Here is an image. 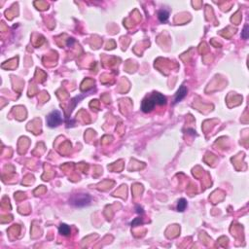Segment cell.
Returning <instances> with one entry per match:
<instances>
[{"instance_id": "obj_1", "label": "cell", "mask_w": 249, "mask_h": 249, "mask_svg": "<svg viewBox=\"0 0 249 249\" xmlns=\"http://www.w3.org/2000/svg\"><path fill=\"white\" fill-rule=\"evenodd\" d=\"M92 202V198L91 196H89L88 194H76L73 195L69 203L75 207H85L88 206Z\"/></svg>"}, {"instance_id": "obj_2", "label": "cell", "mask_w": 249, "mask_h": 249, "mask_svg": "<svg viewBox=\"0 0 249 249\" xmlns=\"http://www.w3.org/2000/svg\"><path fill=\"white\" fill-rule=\"evenodd\" d=\"M62 123V113L57 110L51 112L47 117V125L50 127H56Z\"/></svg>"}, {"instance_id": "obj_3", "label": "cell", "mask_w": 249, "mask_h": 249, "mask_svg": "<svg viewBox=\"0 0 249 249\" xmlns=\"http://www.w3.org/2000/svg\"><path fill=\"white\" fill-rule=\"evenodd\" d=\"M156 105H157V103L155 101L153 95H150L149 97L143 99L142 104H141V109H142V111L144 113H149V112H151L153 110Z\"/></svg>"}, {"instance_id": "obj_4", "label": "cell", "mask_w": 249, "mask_h": 249, "mask_svg": "<svg viewBox=\"0 0 249 249\" xmlns=\"http://www.w3.org/2000/svg\"><path fill=\"white\" fill-rule=\"evenodd\" d=\"M187 95V88L185 86H181L179 88V89L177 91V93L175 94V96H174V100H173V103L176 104L178 103L179 101H181L182 99Z\"/></svg>"}, {"instance_id": "obj_5", "label": "cell", "mask_w": 249, "mask_h": 249, "mask_svg": "<svg viewBox=\"0 0 249 249\" xmlns=\"http://www.w3.org/2000/svg\"><path fill=\"white\" fill-rule=\"evenodd\" d=\"M152 95H153V97L155 99L157 105H165L166 103V98L162 94H160V93H154V94H152Z\"/></svg>"}, {"instance_id": "obj_6", "label": "cell", "mask_w": 249, "mask_h": 249, "mask_svg": "<svg viewBox=\"0 0 249 249\" xmlns=\"http://www.w3.org/2000/svg\"><path fill=\"white\" fill-rule=\"evenodd\" d=\"M168 17H169V12L167 10H165V9L160 10L158 13V19L161 23H165L168 19Z\"/></svg>"}, {"instance_id": "obj_7", "label": "cell", "mask_w": 249, "mask_h": 249, "mask_svg": "<svg viewBox=\"0 0 249 249\" xmlns=\"http://www.w3.org/2000/svg\"><path fill=\"white\" fill-rule=\"evenodd\" d=\"M58 232L61 235H64V236H68L70 235V227L66 224H62L61 226L58 227Z\"/></svg>"}, {"instance_id": "obj_8", "label": "cell", "mask_w": 249, "mask_h": 249, "mask_svg": "<svg viewBox=\"0 0 249 249\" xmlns=\"http://www.w3.org/2000/svg\"><path fill=\"white\" fill-rule=\"evenodd\" d=\"M187 207V201L185 198H180V200L178 201V203H177V210L178 211H184L185 208Z\"/></svg>"}, {"instance_id": "obj_9", "label": "cell", "mask_w": 249, "mask_h": 249, "mask_svg": "<svg viewBox=\"0 0 249 249\" xmlns=\"http://www.w3.org/2000/svg\"><path fill=\"white\" fill-rule=\"evenodd\" d=\"M248 25L246 24L245 26H244V28H243V30H242V32H241V37L243 38V39H247L248 38Z\"/></svg>"}, {"instance_id": "obj_10", "label": "cell", "mask_w": 249, "mask_h": 249, "mask_svg": "<svg viewBox=\"0 0 249 249\" xmlns=\"http://www.w3.org/2000/svg\"><path fill=\"white\" fill-rule=\"evenodd\" d=\"M74 43H75V40H74V39H73V38H69L68 40H67V42H66V45H67L68 47H72Z\"/></svg>"}, {"instance_id": "obj_11", "label": "cell", "mask_w": 249, "mask_h": 249, "mask_svg": "<svg viewBox=\"0 0 249 249\" xmlns=\"http://www.w3.org/2000/svg\"><path fill=\"white\" fill-rule=\"evenodd\" d=\"M137 209H138V210H137V212H138V213H139V212H141V213L143 212V211H142V208H141V207L139 208V206H137Z\"/></svg>"}]
</instances>
